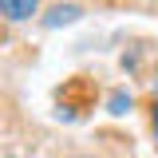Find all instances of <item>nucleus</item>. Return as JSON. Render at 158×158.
Returning a JSON list of instances; mask_svg holds the SVG:
<instances>
[{"label": "nucleus", "mask_w": 158, "mask_h": 158, "mask_svg": "<svg viewBox=\"0 0 158 158\" xmlns=\"http://www.w3.org/2000/svg\"><path fill=\"white\" fill-rule=\"evenodd\" d=\"M56 4H59V0H56Z\"/></svg>", "instance_id": "nucleus-6"}, {"label": "nucleus", "mask_w": 158, "mask_h": 158, "mask_svg": "<svg viewBox=\"0 0 158 158\" xmlns=\"http://www.w3.org/2000/svg\"><path fill=\"white\" fill-rule=\"evenodd\" d=\"M40 12V0H0V16L4 20H32Z\"/></svg>", "instance_id": "nucleus-2"}, {"label": "nucleus", "mask_w": 158, "mask_h": 158, "mask_svg": "<svg viewBox=\"0 0 158 158\" xmlns=\"http://www.w3.org/2000/svg\"><path fill=\"white\" fill-rule=\"evenodd\" d=\"M83 158H87V154H83Z\"/></svg>", "instance_id": "nucleus-5"}, {"label": "nucleus", "mask_w": 158, "mask_h": 158, "mask_svg": "<svg viewBox=\"0 0 158 158\" xmlns=\"http://www.w3.org/2000/svg\"><path fill=\"white\" fill-rule=\"evenodd\" d=\"M83 16L71 0H59V4H52L48 8V16H44V28H63V24H75V20Z\"/></svg>", "instance_id": "nucleus-1"}, {"label": "nucleus", "mask_w": 158, "mask_h": 158, "mask_svg": "<svg viewBox=\"0 0 158 158\" xmlns=\"http://www.w3.org/2000/svg\"><path fill=\"white\" fill-rule=\"evenodd\" d=\"M107 107H111V115H127V111H131V95H127V91H115Z\"/></svg>", "instance_id": "nucleus-3"}, {"label": "nucleus", "mask_w": 158, "mask_h": 158, "mask_svg": "<svg viewBox=\"0 0 158 158\" xmlns=\"http://www.w3.org/2000/svg\"><path fill=\"white\" fill-rule=\"evenodd\" d=\"M154 138H158V107H154Z\"/></svg>", "instance_id": "nucleus-4"}]
</instances>
